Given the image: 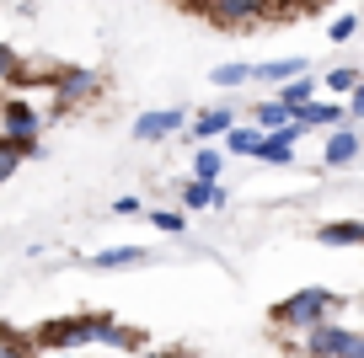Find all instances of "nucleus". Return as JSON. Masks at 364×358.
Returning a JSON list of instances; mask_svg holds the SVG:
<instances>
[{
	"label": "nucleus",
	"mask_w": 364,
	"mask_h": 358,
	"mask_svg": "<svg viewBox=\"0 0 364 358\" xmlns=\"http://www.w3.org/2000/svg\"><path fill=\"white\" fill-rule=\"evenodd\" d=\"M338 305H343V294H332V289H295L289 300H279V305L268 310V321H273V326H295V332H306V326L338 315Z\"/></svg>",
	"instance_id": "f257e3e1"
},
{
	"label": "nucleus",
	"mask_w": 364,
	"mask_h": 358,
	"mask_svg": "<svg viewBox=\"0 0 364 358\" xmlns=\"http://www.w3.org/2000/svg\"><path fill=\"white\" fill-rule=\"evenodd\" d=\"M38 134H43V118L27 107V97L0 102V139H11V145H22L27 156H38Z\"/></svg>",
	"instance_id": "f03ea898"
},
{
	"label": "nucleus",
	"mask_w": 364,
	"mask_h": 358,
	"mask_svg": "<svg viewBox=\"0 0 364 358\" xmlns=\"http://www.w3.org/2000/svg\"><path fill=\"white\" fill-rule=\"evenodd\" d=\"M38 347H59V353H75V347H91V315H54L33 332Z\"/></svg>",
	"instance_id": "7ed1b4c3"
},
{
	"label": "nucleus",
	"mask_w": 364,
	"mask_h": 358,
	"mask_svg": "<svg viewBox=\"0 0 364 358\" xmlns=\"http://www.w3.org/2000/svg\"><path fill=\"white\" fill-rule=\"evenodd\" d=\"M204 16L215 27H225V33H241V27H252V22L268 16V0H209Z\"/></svg>",
	"instance_id": "20e7f679"
},
{
	"label": "nucleus",
	"mask_w": 364,
	"mask_h": 358,
	"mask_svg": "<svg viewBox=\"0 0 364 358\" xmlns=\"http://www.w3.org/2000/svg\"><path fill=\"white\" fill-rule=\"evenodd\" d=\"M188 124V112L182 107H161V112H139L134 118V139H145V145H156V139L177 134V129Z\"/></svg>",
	"instance_id": "39448f33"
},
{
	"label": "nucleus",
	"mask_w": 364,
	"mask_h": 358,
	"mask_svg": "<svg viewBox=\"0 0 364 358\" xmlns=\"http://www.w3.org/2000/svg\"><path fill=\"white\" fill-rule=\"evenodd\" d=\"M359 145H364V139L353 134V124H348V118H343V124H332L327 150H321V166H348V161L359 156Z\"/></svg>",
	"instance_id": "423d86ee"
},
{
	"label": "nucleus",
	"mask_w": 364,
	"mask_h": 358,
	"mask_svg": "<svg viewBox=\"0 0 364 358\" xmlns=\"http://www.w3.org/2000/svg\"><path fill=\"white\" fill-rule=\"evenodd\" d=\"M97 86H102V80L91 75V70H59V75H54V97L65 102V107H70V102H91Z\"/></svg>",
	"instance_id": "0eeeda50"
},
{
	"label": "nucleus",
	"mask_w": 364,
	"mask_h": 358,
	"mask_svg": "<svg viewBox=\"0 0 364 358\" xmlns=\"http://www.w3.org/2000/svg\"><path fill=\"white\" fill-rule=\"evenodd\" d=\"M230 124H236V112H230V107H204L193 124H188V145H209V139H220Z\"/></svg>",
	"instance_id": "6e6552de"
},
{
	"label": "nucleus",
	"mask_w": 364,
	"mask_h": 358,
	"mask_svg": "<svg viewBox=\"0 0 364 358\" xmlns=\"http://www.w3.org/2000/svg\"><path fill=\"white\" fill-rule=\"evenodd\" d=\"M145 262H150L145 246H107V251H97V257H86V268H97V273H124V268H145Z\"/></svg>",
	"instance_id": "1a4fd4ad"
},
{
	"label": "nucleus",
	"mask_w": 364,
	"mask_h": 358,
	"mask_svg": "<svg viewBox=\"0 0 364 358\" xmlns=\"http://www.w3.org/2000/svg\"><path fill=\"white\" fill-rule=\"evenodd\" d=\"M289 118H295L300 129H332V124H343L348 112H343L338 102H316V97H311L306 107H295V112H289Z\"/></svg>",
	"instance_id": "9d476101"
},
{
	"label": "nucleus",
	"mask_w": 364,
	"mask_h": 358,
	"mask_svg": "<svg viewBox=\"0 0 364 358\" xmlns=\"http://www.w3.org/2000/svg\"><path fill=\"white\" fill-rule=\"evenodd\" d=\"M316 241H321V246H364V224H359V219L316 224Z\"/></svg>",
	"instance_id": "9b49d317"
},
{
	"label": "nucleus",
	"mask_w": 364,
	"mask_h": 358,
	"mask_svg": "<svg viewBox=\"0 0 364 358\" xmlns=\"http://www.w3.org/2000/svg\"><path fill=\"white\" fill-rule=\"evenodd\" d=\"M316 91H321V86L306 75V70H300V75H289V80H279V102H284L289 112H295V107H306V102L316 97Z\"/></svg>",
	"instance_id": "f8f14e48"
},
{
	"label": "nucleus",
	"mask_w": 364,
	"mask_h": 358,
	"mask_svg": "<svg viewBox=\"0 0 364 358\" xmlns=\"http://www.w3.org/2000/svg\"><path fill=\"white\" fill-rule=\"evenodd\" d=\"M0 358H38V342L33 332H16V326H0Z\"/></svg>",
	"instance_id": "ddd939ff"
},
{
	"label": "nucleus",
	"mask_w": 364,
	"mask_h": 358,
	"mask_svg": "<svg viewBox=\"0 0 364 358\" xmlns=\"http://www.w3.org/2000/svg\"><path fill=\"white\" fill-rule=\"evenodd\" d=\"M300 59H268V65H252V80H268V86H279V80H289V75H300Z\"/></svg>",
	"instance_id": "4468645a"
},
{
	"label": "nucleus",
	"mask_w": 364,
	"mask_h": 358,
	"mask_svg": "<svg viewBox=\"0 0 364 358\" xmlns=\"http://www.w3.org/2000/svg\"><path fill=\"white\" fill-rule=\"evenodd\" d=\"M220 139H225V150H230V156H252V150H257V139H262V129H257V124H252V129L230 124Z\"/></svg>",
	"instance_id": "2eb2a0df"
},
{
	"label": "nucleus",
	"mask_w": 364,
	"mask_h": 358,
	"mask_svg": "<svg viewBox=\"0 0 364 358\" xmlns=\"http://www.w3.org/2000/svg\"><path fill=\"white\" fill-rule=\"evenodd\" d=\"M220 166H225V156H220V150H209V145L193 150V177H198V182H220Z\"/></svg>",
	"instance_id": "dca6fc26"
},
{
	"label": "nucleus",
	"mask_w": 364,
	"mask_h": 358,
	"mask_svg": "<svg viewBox=\"0 0 364 358\" xmlns=\"http://www.w3.org/2000/svg\"><path fill=\"white\" fill-rule=\"evenodd\" d=\"M215 182H182V209H215Z\"/></svg>",
	"instance_id": "f3484780"
},
{
	"label": "nucleus",
	"mask_w": 364,
	"mask_h": 358,
	"mask_svg": "<svg viewBox=\"0 0 364 358\" xmlns=\"http://www.w3.org/2000/svg\"><path fill=\"white\" fill-rule=\"evenodd\" d=\"M284 118H289V107H284L279 97H268V102H257V107H252V124H257V129H279Z\"/></svg>",
	"instance_id": "a211bd4d"
},
{
	"label": "nucleus",
	"mask_w": 364,
	"mask_h": 358,
	"mask_svg": "<svg viewBox=\"0 0 364 358\" xmlns=\"http://www.w3.org/2000/svg\"><path fill=\"white\" fill-rule=\"evenodd\" d=\"M150 224H156L161 235H182V230H188V214H177V209H150Z\"/></svg>",
	"instance_id": "6ab92c4d"
},
{
	"label": "nucleus",
	"mask_w": 364,
	"mask_h": 358,
	"mask_svg": "<svg viewBox=\"0 0 364 358\" xmlns=\"http://www.w3.org/2000/svg\"><path fill=\"white\" fill-rule=\"evenodd\" d=\"M27 161V150L22 145H11V139H0V182L6 177H16V166Z\"/></svg>",
	"instance_id": "aec40b11"
},
{
	"label": "nucleus",
	"mask_w": 364,
	"mask_h": 358,
	"mask_svg": "<svg viewBox=\"0 0 364 358\" xmlns=\"http://www.w3.org/2000/svg\"><path fill=\"white\" fill-rule=\"evenodd\" d=\"M321 0H268V16H311Z\"/></svg>",
	"instance_id": "412c9836"
},
{
	"label": "nucleus",
	"mask_w": 364,
	"mask_h": 358,
	"mask_svg": "<svg viewBox=\"0 0 364 358\" xmlns=\"http://www.w3.org/2000/svg\"><path fill=\"white\" fill-rule=\"evenodd\" d=\"M321 86H327V91H353V86H359V70H353V65H338V70H327V80H321Z\"/></svg>",
	"instance_id": "4be33fe9"
},
{
	"label": "nucleus",
	"mask_w": 364,
	"mask_h": 358,
	"mask_svg": "<svg viewBox=\"0 0 364 358\" xmlns=\"http://www.w3.org/2000/svg\"><path fill=\"white\" fill-rule=\"evenodd\" d=\"M247 80H252V65H220L215 70V86H225V91L230 86H247Z\"/></svg>",
	"instance_id": "5701e85b"
},
{
	"label": "nucleus",
	"mask_w": 364,
	"mask_h": 358,
	"mask_svg": "<svg viewBox=\"0 0 364 358\" xmlns=\"http://www.w3.org/2000/svg\"><path fill=\"white\" fill-rule=\"evenodd\" d=\"M353 33H359V16H353V11H348V16H338V22H332V43H348Z\"/></svg>",
	"instance_id": "b1692460"
},
{
	"label": "nucleus",
	"mask_w": 364,
	"mask_h": 358,
	"mask_svg": "<svg viewBox=\"0 0 364 358\" xmlns=\"http://www.w3.org/2000/svg\"><path fill=\"white\" fill-rule=\"evenodd\" d=\"M22 65V54H16L11 43H0V80H11V70Z\"/></svg>",
	"instance_id": "393cba45"
},
{
	"label": "nucleus",
	"mask_w": 364,
	"mask_h": 358,
	"mask_svg": "<svg viewBox=\"0 0 364 358\" xmlns=\"http://www.w3.org/2000/svg\"><path fill=\"white\" fill-rule=\"evenodd\" d=\"M343 112H348V124H353V118H364V75H359V86H353V97H348V107H343Z\"/></svg>",
	"instance_id": "a878e982"
},
{
	"label": "nucleus",
	"mask_w": 364,
	"mask_h": 358,
	"mask_svg": "<svg viewBox=\"0 0 364 358\" xmlns=\"http://www.w3.org/2000/svg\"><path fill=\"white\" fill-rule=\"evenodd\" d=\"M171 6H177V11H188V16H204V11H209V0H171Z\"/></svg>",
	"instance_id": "bb28decb"
},
{
	"label": "nucleus",
	"mask_w": 364,
	"mask_h": 358,
	"mask_svg": "<svg viewBox=\"0 0 364 358\" xmlns=\"http://www.w3.org/2000/svg\"><path fill=\"white\" fill-rule=\"evenodd\" d=\"M113 214H139V198H113Z\"/></svg>",
	"instance_id": "cd10ccee"
},
{
	"label": "nucleus",
	"mask_w": 364,
	"mask_h": 358,
	"mask_svg": "<svg viewBox=\"0 0 364 358\" xmlns=\"http://www.w3.org/2000/svg\"><path fill=\"white\" fill-rule=\"evenodd\" d=\"M65 358H70V353H65Z\"/></svg>",
	"instance_id": "c85d7f7f"
}]
</instances>
